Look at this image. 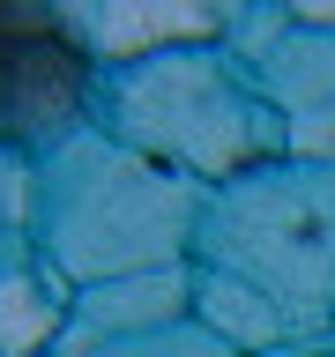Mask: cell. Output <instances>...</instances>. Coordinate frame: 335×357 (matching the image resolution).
Listing matches in <instances>:
<instances>
[{"instance_id":"obj_1","label":"cell","mask_w":335,"mask_h":357,"mask_svg":"<svg viewBox=\"0 0 335 357\" xmlns=\"http://www.w3.org/2000/svg\"><path fill=\"white\" fill-rule=\"evenodd\" d=\"M82 105V45L45 8H0V142H38Z\"/></svg>"}]
</instances>
